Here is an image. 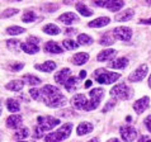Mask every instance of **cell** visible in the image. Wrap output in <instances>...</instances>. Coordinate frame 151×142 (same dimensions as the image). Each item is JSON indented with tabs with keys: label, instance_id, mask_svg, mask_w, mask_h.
Instances as JSON below:
<instances>
[{
	"label": "cell",
	"instance_id": "6da1fadb",
	"mask_svg": "<svg viewBox=\"0 0 151 142\" xmlns=\"http://www.w3.org/2000/svg\"><path fill=\"white\" fill-rule=\"evenodd\" d=\"M41 94H42V102H45L46 105L50 108H61L68 103L64 94L58 90L57 86L50 84L45 85L41 89Z\"/></svg>",
	"mask_w": 151,
	"mask_h": 142
},
{
	"label": "cell",
	"instance_id": "7a4b0ae2",
	"mask_svg": "<svg viewBox=\"0 0 151 142\" xmlns=\"http://www.w3.org/2000/svg\"><path fill=\"white\" fill-rule=\"evenodd\" d=\"M71 131H73V123H65L57 131L48 133L45 137V142H61L62 140H66L71 135Z\"/></svg>",
	"mask_w": 151,
	"mask_h": 142
},
{
	"label": "cell",
	"instance_id": "3957f363",
	"mask_svg": "<svg viewBox=\"0 0 151 142\" xmlns=\"http://www.w3.org/2000/svg\"><path fill=\"white\" fill-rule=\"evenodd\" d=\"M93 76H94L96 82L108 85V84H112V82L118 80L121 77V75L117 74V72H111V71H108L106 69H98L93 72Z\"/></svg>",
	"mask_w": 151,
	"mask_h": 142
},
{
	"label": "cell",
	"instance_id": "277c9868",
	"mask_svg": "<svg viewBox=\"0 0 151 142\" xmlns=\"http://www.w3.org/2000/svg\"><path fill=\"white\" fill-rule=\"evenodd\" d=\"M133 90L129 87L128 85H126L124 82H121V84H117L112 87L111 90V95L113 98L121 99V100H128L132 98Z\"/></svg>",
	"mask_w": 151,
	"mask_h": 142
},
{
	"label": "cell",
	"instance_id": "5b68a950",
	"mask_svg": "<svg viewBox=\"0 0 151 142\" xmlns=\"http://www.w3.org/2000/svg\"><path fill=\"white\" fill-rule=\"evenodd\" d=\"M89 95H90V100L88 102V105L85 107V112H90V110H94L99 107V103L102 98L104 97V90L102 87H95V89L90 90L89 91Z\"/></svg>",
	"mask_w": 151,
	"mask_h": 142
},
{
	"label": "cell",
	"instance_id": "8992f818",
	"mask_svg": "<svg viewBox=\"0 0 151 142\" xmlns=\"http://www.w3.org/2000/svg\"><path fill=\"white\" fill-rule=\"evenodd\" d=\"M60 123H61L60 119L53 118V117H51V115L38 117V118H37V127H38L43 133L47 132V131H51L52 128H55Z\"/></svg>",
	"mask_w": 151,
	"mask_h": 142
},
{
	"label": "cell",
	"instance_id": "52a82bcc",
	"mask_svg": "<svg viewBox=\"0 0 151 142\" xmlns=\"http://www.w3.org/2000/svg\"><path fill=\"white\" fill-rule=\"evenodd\" d=\"M113 36H114L116 39L123 41V42H127L132 38V29L129 27H117L114 29H112Z\"/></svg>",
	"mask_w": 151,
	"mask_h": 142
},
{
	"label": "cell",
	"instance_id": "ba28073f",
	"mask_svg": "<svg viewBox=\"0 0 151 142\" xmlns=\"http://www.w3.org/2000/svg\"><path fill=\"white\" fill-rule=\"evenodd\" d=\"M149 72V67H147V65H141L140 67H137L133 72L129 74V76H128V81H131V82H138V81H142L145 79V76L147 75Z\"/></svg>",
	"mask_w": 151,
	"mask_h": 142
},
{
	"label": "cell",
	"instance_id": "9c48e42d",
	"mask_svg": "<svg viewBox=\"0 0 151 142\" xmlns=\"http://www.w3.org/2000/svg\"><path fill=\"white\" fill-rule=\"evenodd\" d=\"M119 133L124 142H132V141H135V138L137 137L136 128L132 126H122L119 128Z\"/></svg>",
	"mask_w": 151,
	"mask_h": 142
},
{
	"label": "cell",
	"instance_id": "30bf717a",
	"mask_svg": "<svg viewBox=\"0 0 151 142\" xmlns=\"http://www.w3.org/2000/svg\"><path fill=\"white\" fill-rule=\"evenodd\" d=\"M71 105L76 109H80V110H84L85 107L88 105V100H86V97L84 94H75L73 98H71Z\"/></svg>",
	"mask_w": 151,
	"mask_h": 142
},
{
	"label": "cell",
	"instance_id": "8fae6325",
	"mask_svg": "<svg viewBox=\"0 0 151 142\" xmlns=\"http://www.w3.org/2000/svg\"><path fill=\"white\" fill-rule=\"evenodd\" d=\"M70 75H71V70L69 67H65V69H61L60 71H57L53 77H55V81L58 85H65L66 81L69 80Z\"/></svg>",
	"mask_w": 151,
	"mask_h": 142
},
{
	"label": "cell",
	"instance_id": "7c38bea8",
	"mask_svg": "<svg viewBox=\"0 0 151 142\" xmlns=\"http://www.w3.org/2000/svg\"><path fill=\"white\" fill-rule=\"evenodd\" d=\"M149 105H150V98L142 97L141 99H138L137 102H135V104H133V109H135V112L137 114H141L147 109Z\"/></svg>",
	"mask_w": 151,
	"mask_h": 142
},
{
	"label": "cell",
	"instance_id": "4fadbf2b",
	"mask_svg": "<svg viewBox=\"0 0 151 142\" xmlns=\"http://www.w3.org/2000/svg\"><path fill=\"white\" fill-rule=\"evenodd\" d=\"M23 117L20 114H12L10 117L6 118V127L10 129H17L22 126Z\"/></svg>",
	"mask_w": 151,
	"mask_h": 142
},
{
	"label": "cell",
	"instance_id": "5bb4252c",
	"mask_svg": "<svg viewBox=\"0 0 151 142\" xmlns=\"http://www.w3.org/2000/svg\"><path fill=\"white\" fill-rule=\"evenodd\" d=\"M57 20L58 22H61V23H64V24H66V26H70V24H74L75 22H78L79 16L75 13H73V11H66V13L61 14L60 16H58Z\"/></svg>",
	"mask_w": 151,
	"mask_h": 142
},
{
	"label": "cell",
	"instance_id": "9a60e30c",
	"mask_svg": "<svg viewBox=\"0 0 151 142\" xmlns=\"http://www.w3.org/2000/svg\"><path fill=\"white\" fill-rule=\"evenodd\" d=\"M117 55V51L113 48H108V49H104V51L99 52L98 56H96V60L98 62H104V61H111L116 57Z\"/></svg>",
	"mask_w": 151,
	"mask_h": 142
},
{
	"label": "cell",
	"instance_id": "2e32d148",
	"mask_svg": "<svg viewBox=\"0 0 151 142\" xmlns=\"http://www.w3.org/2000/svg\"><path fill=\"white\" fill-rule=\"evenodd\" d=\"M35 69L38 71H42V72H52L56 69V64L53 61H46L43 64H36Z\"/></svg>",
	"mask_w": 151,
	"mask_h": 142
},
{
	"label": "cell",
	"instance_id": "e0dca14e",
	"mask_svg": "<svg viewBox=\"0 0 151 142\" xmlns=\"http://www.w3.org/2000/svg\"><path fill=\"white\" fill-rule=\"evenodd\" d=\"M109 23H111V19L108 18V16H99V18H96L94 20H91V22H89L88 26L91 27V28H102V27L108 26Z\"/></svg>",
	"mask_w": 151,
	"mask_h": 142
},
{
	"label": "cell",
	"instance_id": "ac0fdd59",
	"mask_svg": "<svg viewBox=\"0 0 151 142\" xmlns=\"http://www.w3.org/2000/svg\"><path fill=\"white\" fill-rule=\"evenodd\" d=\"M93 128H94L93 123H90V122H83V123H80L76 127V135L78 136L88 135V133H90L91 131H93Z\"/></svg>",
	"mask_w": 151,
	"mask_h": 142
},
{
	"label": "cell",
	"instance_id": "d6986e66",
	"mask_svg": "<svg viewBox=\"0 0 151 142\" xmlns=\"http://www.w3.org/2000/svg\"><path fill=\"white\" fill-rule=\"evenodd\" d=\"M128 66V58L127 57H119L113 62H109V67L117 70H124Z\"/></svg>",
	"mask_w": 151,
	"mask_h": 142
},
{
	"label": "cell",
	"instance_id": "ffe728a7",
	"mask_svg": "<svg viewBox=\"0 0 151 142\" xmlns=\"http://www.w3.org/2000/svg\"><path fill=\"white\" fill-rule=\"evenodd\" d=\"M124 6V1H121V0H109V1H106V6L109 11H118Z\"/></svg>",
	"mask_w": 151,
	"mask_h": 142
},
{
	"label": "cell",
	"instance_id": "44dd1931",
	"mask_svg": "<svg viewBox=\"0 0 151 142\" xmlns=\"http://www.w3.org/2000/svg\"><path fill=\"white\" fill-rule=\"evenodd\" d=\"M89 60V53L86 52H79L76 55H74V57L71 58V62L76 66H80V65H84L85 62Z\"/></svg>",
	"mask_w": 151,
	"mask_h": 142
},
{
	"label": "cell",
	"instance_id": "7402d4cb",
	"mask_svg": "<svg viewBox=\"0 0 151 142\" xmlns=\"http://www.w3.org/2000/svg\"><path fill=\"white\" fill-rule=\"evenodd\" d=\"M43 49L46 52H48V53H62L64 52V49H62L60 46H58L56 42H53V41H50V42H47L45 46H43Z\"/></svg>",
	"mask_w": 151,
	"mask_h": 142
},
{
	"label": "cell",
	"instance_id": "603a6c76",
	"mask_svg": "<svg viewBox=\"0 0 151 142\" xmlns=\"http://www.w3.org/2000/svg\"><path fill=\"white\" fill-rule=\"evenodd\" d=\"M133 15H135V11L132 9H127V10H123L122 13L117 14L116 20L117 22H128V20H131L133 18Z\"/></svg>",
	"mask_w": 151,
	"mask_h": 142
},
{
	"label": "cell",
	"instance_id": "cb8c5ba5",
	"mask_svg": "<svg viewBox=\"0 0 151 142\" xmlns=\"http://www.w3.org/2000/svg\"><path fill=\"white\" fill-rule=\"evenodd\" d=\"M20 48H22L26 53H28V55H33V53H37L40 51L38 44H35V43H31V42L22 43V44H20Z\"/></svg>",
	"mask_w": 151,
	"mask_h": 142
},
{
	"label": "cell",
	"instance_id": "d4e9b609",
	"mask_svg": "<svg viewBox=\"0 0 151 142\" xmlns=\"http://www.w3.org/2000/svg\"><path fill=\"white\" fill-rule=\"evenodd\" d=\"M43 32L46 33V34H50V36H57V34L61 33V29H60V27H57L56 24L48 23L43 27Z\"/></svg>",
	"mask_w": 151,
	"mask_h": 142
},
{
	"label": "cell",
	"instance_id": "484cf974",
	"mask_svg": "<svg viewBox=\"0 0 151 142\" xmlns=\"http://www.w3.org/2000/svg\"><path fill=\"white\" fill-rule=\"evenodd\" d=\"M24 87V81L22 80H14V81H10L5 85V89L10 90V91H20Z\"/></svg>",
	"mask_w": 151,
	"mask_h": 142
},
{
	"label": "cell",
	"instance_id": "4316f807",
	"mask_svg": "<svg viewBox=\"0 0 151 142\" xmlns=\"http://www.w3.org/2000/svg\"><path fill=\"white\" fill-rule=\"evenodd\" d=\"M75 8H76V10L83 16H91V15H93V10H90L89 8H88L85 4L81 3V1H79V3L75 4Z\"/></svg>",
	"mask_w": 151,
	"mask_h": 142
},
{
	"label": "cell",
	"instance_id": "83f0119b",
	"mask_svg": "<svg viewBox=\"0 0 151 142\" xmlns=\"http://www.w3.org/2000/svg\"><path fill=\"white\" fill-rule=\"evenodd\" d=\"M114 42H116V38H114V36H113V32L106 33L104 36H102V38H100V41H99V43L102 46H111Z\"/></svg>",
	"mask_w": 151,
	"mask_h": 142
},
{
	"label": "cell",
	"instance_id": "f1b7e54d",
	"mask_svg": "<svg viewBox=\"0 0 151 142\" xmlns=\"http://www.w3.org/2000/svg\"><path fill=\"white\" fill-rule=\"evenodd\" d=\"M22 80H23V81H26L27 84H29L31 86H36V85H40L41 82H42L40 77H37V76H33V75H31V74H27V75H24Z\"/></svg>",
	"mask_w": 151,
	"mask_h": 142
},
{
	"label": "cell",
	"instance_id": "f546056e",
	"mask_svg": "<svg viewBox=\"0 0 151 142\" xmlns=\"http://www.w3.org/2000/svg\"><path fill=\"white\" fill-rule=\"evenodd\" d=\"M6 108L8 110L12 112V113H15V112H19L20 109V105H19V102L15 99H8L6 100Z\"/></svg>",
	"mask_w": 151,
	"mask_h": 142
},
{
	"label": "cell",
	"instance_id": "4dcf8cb0",
	"mask_svg": "<svg viewBox=\"0 0 151 142\" xmlns=\"http://www.w3.org/2000/svg\"><path fill=\"white\" fill-rule=\"evenodd\" d=\"M76 41H78L79 46H89V44L93 43V38H91L90 36L85 34V33H83V34H79Z\"/></svg>",
	"mask_w": 151,
	"mask_h": 142
},
{
	"label": "cell",
	"instance_id": "1f68e13d",
	"mask_svg": "<svg viewBox=\"0 0 151 142\" xmlns=\"http://www.w3.org/2000/svg\"><path fill=\"white\" fill-rule=\"evenodd\" d=\"M29 136V129L27 127H22L14 133V138L17 141H22L23 138H27Z\"/></svg>",
	"mask_w": 151,
	"mask_h": 142
},
{
	"label": "cell",
	"instance_id": "d6a6232c",
	"mask_svg": "<svg viewBox=\"0 0 151 142\" xmlns=\"http://www.w3.org/2000/svg\"><path fill=\"white\" fill-rule=\"evenodd\" d=\"M78 86V77L76 76H70L69 80L65 84V89L68 91H74Z\"/></svg>",
	"mask_w": 151,
	"mask_h": 142
},
{
	"label": "cell",
	"instance_id": "836d02e7",
	"mask_svg": "<svg viewBox=\"0 0 151 142\" xmlns=\"http://www.w3.org/2000/svg\"><path fill=\"white\" fill-rule=\"evenodd\" d=\"M36 13L35 11H32V10H27L26 13H23L22 15V22L24 23H32V22H35L36 20Z\"/></svg>",
	"mask_w": 151,
	"mask_h": 142
},
{
	"label": "cell",
	"instance_id": "e575fe53",
	"mask_svg": "<svg viewBox=\"0 0 151 142\" xmlns=\"http://www.w3.org/2000/svg\"><path fill=\"white\" fill-rule=\"evenodd\" d=\"M62 46H64L65 49L71 51V49H76L79 47V43L75 42V41H73V39H64L62 41Z\"/></svg>",
	"mask_w": 151,
	"mask_h": 142
},
{
	"label": "cell",
	"instance_id": "d590c367",
	"mask_svg": "<svg viewBox=\"0 0 151 142\" xmlns=\"http://www.w3.org/2000/svg\"><path fill=\"white\" fill-rule=\"evenodd\" d=\"M26 32V29L22 28V27H18V26H13V27H9L6 28V33L10 36H17V34H23Z\"/></svg>",
	"mask_w": 151,
	"mask_h": 142
},
{
	"label": "cell",
	"instance_id": "8d00e7d4",
	"mask_svg": "<svg viewBox=\"0 0 151 142\" xmlns=\"http://www.w3.org/2000/svg\"><path fill=\"white\" fill-rule=\"evenodd\" d=\"M19 39H8L6 41V47L8 49H10V51H17V48H18V46H20Z\"/></svg>",
	"mask_w": 151,
	"mask_h": 142
},
{
	"label": "cell",
	"instance_id": "74e56055",
	"mask_svg": "<svg viewBox=\"0 0 151 142\" xmlns=\"http://www.w3.org/2000/svg\"><path fill=\"white\" fill-rule=\"evenodd\" d=\"M29 95L35 99V100H42V94H41V89H36V87H31L29 89Z\"/></svg>",
	"mask_w": 151,
	"mask_h": 142
},
{
	"label": "cell",
	"instance_id": "f35d334b",
	"mask_svg": "<svg viewBox=\"0 0 151 142\" xmlns=\"http://www.w3.org/2000/svg\"><path fill=\"white\" fill-rule=\"evenodd\" d=\"M18 9H6V10H4L3 11V14H1V18H9V16L12 15H14L18 13Z\"/></svg>",
	"mask_w": 151,
	"mask_h": 142
},
{
	"label": "cell",
	"instance_id": "ab89813d",
	"mask_svg": "<svg viewBox=\"0 0 151 142\" xmlns=\"http://www.w3.org/2000/svg\"><path fill=\"white\" fill-rule=\"evenodd\" d=\"M24 67V64H22V62H14V64H12L9 66V69L12 71H14V72H17V71H20Z\"/></svg>",
	"mask_w": 151,
	"mask_h": 142
},
{
	"label": "cell",
	"instance_id": "60d3db41",
	"mask_svg": "<svg viewBox=\"0 0 151 142\" xmlns=\"http://www.w3.org/2000/svg\"><path fill=\"white\" fill-rule=\"evenodd\" d=\"M116 105V100H109V102H108L106 105H104V108H103V113H106V112H108V110H111L113 107Z\"/></svg>",
	"mask_w": 151,
	"mask_h": 142
},
{
	"label": "cell",
	"instance_id": "b9f144b4",
	"mask_svg": "<svg viewBox=\"0 0 151 142\" xmlns=\"http://www.w3.org/2000/svg\"><path fill=\"white\" fill-rule=\"evenodd\" d=\"M33 137H35V138H42V137H43V132H42L37 126L35 127V129H33Z\"/></svg>",
	"mask_w": 151,
	"mask_h": 142
},
{
	"label": "cell",
	"instance_id": "7bdbcfd3",
	"mask_svg": "<svg viewBox=\"0 0 151 142\" xmlns=\"http://www.w3.org/2000/svg\"><path fill=\"white\" fill-rule=\"evenodd\" d=\"M145 126L149 129V132H151V115H147L145 119Z\"/></svg>",
	"mask_w": 151,
	"mask_h": 142
},
{
	"label": "cell",
	"instance_id": "ee69618b",
	"mask_svg": "<svg viewBox=\"0 0 151 142\" xmlns=\"http://www.w3.org/2000/svg\"><path fill=\"white\" fill-rule=\"evenodd\" d=\"M27 42H31V43H35V44H38L40 43V39L37 37H33V36H29L27 38Z\"/></svg>",
	"mask_w": 151,
	"mask_h": 142
},
{
	"label": "cell",
	"instance_id": "f6af8a7d",
	"mask_svg": "<svg viewBox=\"0 0 151 142\" xmlns=\"http://www.w3.org/2000/svg\"><path fill=\"white\" fill-rule=\"evenodd\" d=\"M138 24H151V18H149V19H141V20H138Z\"/></svg>",
	"mask_w": 151,
	"mask_h": 142
},
{
	"label": "cell",
	"instance_id": "bcb514c9",
	"mask_svg": "<svg viewBox=\"0 0 151 142\" xmlns=\"http://www.w3.org/2000/svg\"><path fill=\"white\" fill-rule=\"evenodd\" d=\"M149 140H150V137L144 135V136H141V137H140V140H138V142H147Z\"/></svg>",
	"mask_w": 151,
	"mask_h": 142
},
{
	"label": "cell",
	"instance_id": "7dc6e473",
	"mask_svg": "<svg viewBox=\"0 0 151 142\" xmlns=\"http://www.w3.org/2000/svg\"><path fill=\"white\" fill-rule=\"evenodd\" d=\"M73 33H76V29H73V28L66 29V34H73Z\"/></svg>",
	"mask_w": 151,
	"mask_h": 142
},
{
	"label": "cell",
	"instance_id": "c3c4849f",
	"mask_svg": "<svg viewBox=\"0 0 151 142\" xmlns=\"http://www.w3.org/2000/svg\"><path fill=\"white\" fill-rule=\"evenodd\" d=\"M86 77V71H80V75H79V79H85Z\"/></svg>",
	"mask_w": 151,
	"mask_h": 142
},
{
	"label": "cell",
	"instance_id": "681fc988",
	"mask_svg": "<svg viewBox=\"0 0 151 142\" xmlns=\"http://www.w3.org/2000/svg\"><path fill=\"white\" fill-rule=\"evenodd\" d=\"M108 142H121L118 138H111L109 141H108Z\"/></svg>",
	"mask_w": 151,
	"mask_h": 142
},
{
	"label": "cell",
	"instance_id": "f907efd6",
	"mask_svg": "<svg viewBox=\"0 0 151 142\" xmlns=\"http://www.w3.org/2000/svg\"><path fill=\"white\" fill-rule=\"evenodd\" d=\"M90 85H91V81H90V80H88V81H86V84H85V87H89Z\"/></svg>",
	"mask_w": 151,
	"mask_h": 142
},
{
	"label": "cell",
	"instance_id": "816d5d0a",
	"mask_svg": "<svg viewBox=\"0 0 151 142\" xmlns=\"http://www.w3.org/2000/svg\"><path fill=\"white\" fill-rule=\"evenodd\" d=\"M88 142H99V140L98 138H91V140H89Z\"/></svg>",
	"mask_w": 151,
	"mask_h": 142
},
{
	"label": "cell",
	"instance_id": "f5cc1de1",
	"mask_svg": "<svg viewBox=\"0 0 151 142\" xmlns=\"http://www.w3.org/2000/svg\"><path fill=\"white\" fill-rule=\"evenodd\" d=\"M149 86H150V89H151V75H150V77H149Z\"/></svg>",
	"mask_w": 151,
	"mask_h": 142
},
{
	"label": "cell",
	"instance_id": "db71d44e",
	"mask_svg": "<svg viewBox=\"0 0 151 142\" xmlns=\"http://www.w3.org/2000/svg\"><path fill=\"white\" fill-rule=\"evenodd\" d=\"M147 142H151V140H149V141H147Z\"/></svg>",
	"mask_w": 151,
	"mask_h": 142
},
{
	"label": "cell",
	"instance_id": "11a10c76",
	"mask_svg": "<svg viewBox=\"0 0 151 142\" xmlns=\"http://www.w3.org/2000/svg\"><path fill=\"white\" fill-rule=\"evenodd\" d=\"M20 142H26V141H20Z\"/></svg>",
	"mask_w": 151,
	"mask_h": 142
}]
</instances>
